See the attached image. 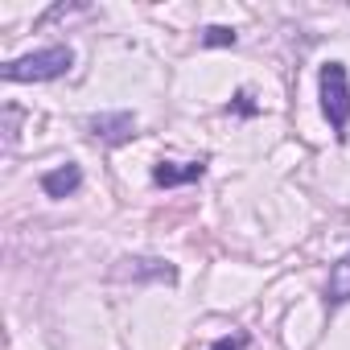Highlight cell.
<instances>
[{
	"instance_id": "obj_1",
	"label": "cell",
	"mask_w": 350,
	"mask_h": 350,
	"mask_svg": "<svg viewBox=\"0 0 350 350\" xmlns=\"http://www.w3.org/2000/svg\"><path fill=\"white\" fill-rule=\"evenodd\" d=\"M70 62H75L70 46H46L25 58H13L5 66V79L9 83H50V79H62L70 70Z\"/></svg>"
},
{
	"instance_id": "obj_2",
	"label": "cell",
	"mask_w": 350,
	"mask_h": 350,
	"mask_svg": "<svg viewBox=\"0 0 350 350\" xmlns=\"http://www.w3.org/2000/svg\"><path fill=\"white\" fill-rule=\"evenodd\" d=\"M321 111H325L329 128L338 136H346V124H350V79H346L342 62H325L321 66Z\"/></svg>"
},
{
	"instance_id": "obj_3",
	"label": "cell",
	"mask_w": 350,
	"mask_h": 350,
	"mask_svg": "<svg viewBox=\"0 0 350 350\" xmlns=\"http://www.w3.org/2000/svg\"><path fill=\"white\" fill-rule=\"evenodd\" d=\"M91 136L103 144H124L136 136V116L132 111H103L91 120Z\"/></svg>"
},
{
	"instance_id": "obj_4",
	"label": "cell",
	"mask_w": 350,
	"mask_h": 350,
	"mask_svg": "<svg viewBox=\"0 0 350 350\" xmlns=\"http://www.w3.org/2000/svg\"><path fill=\"white\" fill-rule=\"evenodd\" d=\"M206 173V161H161L152 169V182L157 186H186V182H198Z\"/></svg>"
},
{
	"instance_id": "obj_5",
	"label": "cell",
	"mask_w": 350,
	"mask_h": 350,
	"mask_svg": "<svg viewBox=\"0 0 350 350\" xmlns=\"http://www.w3.org/2000/svg\"><path fill=\"white\" fill-rule=\"evenodd\" d=\"M79 186H83V169H79V165H58V169L42 173V190H46L50 198H66V194H75Z\"/></svg>"
},
{
	"instance_id": "obj_6",
	"label": "cell",
	"mask_w": 350,
	"mask_h": 350,
	"mask_svg": "<svg viewBox=\"0 0 350 350\" xmlns=\"http://www.w3.org/2000/svg\"><path fill=\"white\" fill-rule=\"evenodd\" d=\"M128 268H120V276L132 280H178V268L165 264V260H124Z\"/></svg>"
},
{
	"instance_id": "obj_7",
	"label": "cell",
	"mask_w": 350,
	"mask_h": 350,
	"mask_svg": "<svg viewBox=\"0 0 350 350\" xmlns=\"http://www.w3.org/2000/svg\"><path fill=\"white\" fill-rule=\"evenodd\" d=\"M325 297L334 301V305H342V301H350V252L329 268V284H325Z\"/></svg>"
},
{
	"instance_id": "obj_8",
	"label": "cell",
	"mask_w": 350,
	"mask_h": 350,
	"mask_svg": "<svg viewBox=\"0 0 350 350\" xmlns=\"http://www.w3.org/2000/svg\"><path fill=\"white\" fill-rule=\"evenodd\" d=\"M202 46H235V29L211 25V29H202Z\"/></svg>"
},
{
	"instance_id": "obj_9",
	"label": "cell",
	"mask_w": 350,
	"mask_h": 350,
	"mask_svg": "<svg viewBox=\"0 0 350 350\" xmlns=\"http://www.w3.org/2000/svg\"><path fill=\"white\" fill-rule=\"evenodd\" d=\"M17 124H21V111L17 107H5V144L9 148L17 144Z\"/></svg>"
},
{
	"instance_id": "obj_10",
	"label": "cell",
	"mask_w": 350,
	"mask_h": 350,
	"mask_svg": "<svg viewBox=\"0 0 350 350\" xmlns=\"http://www.w3.org/2000/svg\"><path fill=\"white\" fill-rule=\"evenodd\" d=\"M211 350H243V338H219Z\"/></svg>"
},
{
	"instance_id": "obj_11",
	"label": "cell",
	"mask_w": 350,
	"mask_h": 350,
	"mask_svg": "<svg viewBox=\"0 0 350 350\" xmlns=\"http://www.w3.org/2000/svg\"><path fill=\"white\" fill-rule=\"evenodd\" d=\"M235 107H239L243 116H252V111H256V107H252V95H247V91H239V103H235Z\"/></svg>"
}]
</instances>
